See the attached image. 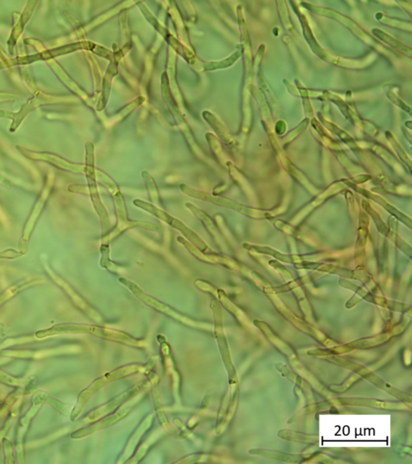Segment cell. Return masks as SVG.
Returning a JSON list of instances; mask_svg holds the SVG:
<instances>
[{"label": "cell", "mask_w": 412, "mask_h": 464, "mask_svg": "<svg viewBox=\"0 0 412 464\" xmlns=\"http://www.w3.org/2000/svg\"><path fill=\"white\" fill-rule=\"evenodd\" d=\"M134 205L136 206L139 208L143 210L150 214L154 215L155 217L162 220L163 222L169 224L181 232L185 238L188 240V242H191L192 245L198 248L200 252L204 254H210L214 253L212 250L205 244V241L200 238V237L195 232L188 228V226L181 222L179 219H177L174 217H172V215L155 207L152 205L151 203L144 202L140 200H136L134 201Z\"/></svg>", "instance_id": "obj_1"}, {"label": "cell", "mask_w": 412, "mask_h": 464, "mask_svg": "<svg viewBox=\"0 0 412 464\" xmlns=\"http://www.w3.org/2000/svg\"><path fill=\"white\" fill-rule=\"evenodd\" d=\"M114 200L115 203V209L117 218H118V224H117L115 230L113 231L112 235L110 236V240L116 238L125 230L135 228V226H141V228L157 231L159 230L157 225L150 223L134 222L128 219L126 203L124 197L121 195L120 191L115 193Z\"/></svg>", "instance_id": "obj_2"}, {"label": "cell", "mask_w": 412, "mask_h": 464, "mask_svg": "<svg viewBox=\"0 0 412 464\" xmlns=\"http://www.w3.org/2000/svg\"><path fill=\"white\" fill-rule=\"evenodd\" d=\"M181 190L189 197L198 198V200L206 202H212L215 204V205L231 208L233 210H236V211L238 212L249 215V217H253L254 213L252 210L244 207L241 205V204H239L235 201L228 200L226 198L213 195L209 193L194 190L186 185H181Z\"/></svg>", "instance_id": "obj_3"}, {"label": "cell", "mask_w": 412, "mask_h": 464, "mask_svg": "<svg viewBox=\"0 0 412 464\" xmlns=\"http://www.w3.org/2000/svg\"><path fill=\"white\" fill-rule=\"evenodd\" d=\"M186 206L188 209L191 210L195 217L199 219L200 222H202L205 226V228L210 232L211 236H212L215 240L218 239L219 233L218 230L216 228V226L214 225L213 220L211 219L207 214L203 212L202 210H200L196 206H194L193 204L186 203Z\"/></svg>", "instance_id": "obj_4"}, {"label": "cell", "mask_w": 412, "mask_h": 464, "mask_svg": "<svg viewBox=\"0 0 412 464\" xmlns=\"http://www.w3.org/2000/svg\"><path fill=\"white\" fill-rule=\"evenodd\" d=\"M143 174H146V184L148 186V190L150 193V196H151L153 202L155 204H157L158 205V204H160V197L157 186H155L153 179L151 178V176H150L146 172Z\"/></svg>", "instance_id": "obj_5"}]
</instances>
